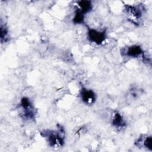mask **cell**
Here are the masks:
<instances>
[{
  "label": "cell",
  "mask_w": 152,
  "mask_h": 152,
  "mask_svg": "<svg viewBox=\"0 0 152 152\" xmlns=\"http://www.w3.org/2000/svg\"><path fill=\"white\" fill-rule=\"evenodd\" d=\"M48 144L53 148H58L62 147L64 143L65 132L64 128L61 126L57 130H45L41 132Z\"/></svg>",
  "instance_id": "cell-1"
},
{
  "label": "cell",
  "mask_w": 152,
  "mask_h": 152,
  "mask_svg": "<svg viewBox=\"0 0 152 152\" xmlns=\"http://www.w3.org/2000/svg\"><path fill=\"white\" fill-rule=\"evenodd\" d=\"M19 109L20 114L23 119L31 120L34 118L36 110L28 98L24 97L21 99Z\"/></svg>",
  "instance_id": "cell-2"
},
{
  "label": "cell",
  "mask_w": 152,
  "mask_h": 152,
  "mask_svg": "<svg viewBox=\"0 0 152 152\" xmlns=\"http://www.w3.org/2000/svg\"><path fill=\"white\" fill-rule=\"evenodd\" d=\"M124 11L127 19L132 23L138 25L140 18L142 16L141 10L138 7L126 5L125 6Z\"/></svg>",
  "instance_id": "cell-3"
},
{
  "label": "cell",
  "mask_w": 152,
  "mask_h": 152,
  "mask_svg": "<svg viewBox=\"0 0 152 152\" xmlns=\"http://www.w3.org/2000/svg\"><path fill=\"white\" fill-rule=\"evenodd\" d=\"M87 37L90 42L96 45H101L105 41L106 34L104 30L99 31L94 28H88Z\"/></svg>",
  "instance_id": "cell-4"
},
{
  "label": "cell",
  "mask_w": 152,
  "mask_h": 152,
  "mask_svg": "<svg viewBox=\"0 0 152 152\" xmlns=\"http://www.w3.org/2000/svg\"><path fill=\"white\" fill-rule=\"evenodd\" d=\"M80 96L82 102L87 105H93L96 100V95L92 90L82 87L80 91Z\"/></svg>",
  "instance_id": "cell-5"
},
{
  "label": "cell",
  "mask_w": 152,
  "mask_h": 152,
  "mask_svg": "<svg viewBox=\"0 0 152 152\" xmlns=\"http://www.w3.org/2000/svg\"><path fill=\"white\" fill-rule=\"evenodd\" d=\"M121 53L124 56L129 58H138L143 56L144 51L140 46L138 45H134L125 48L124 51H122Z\"/></svg>",
  "instance_id": "cell-6"
},
{
  "label": "cell",
  "mask_w": 152,
  "mask_h": 152,
  "mask_svg": "<svg viewBox=\"0 0 152 152\" xmlns=\"http://www.w3.org/2000/svg\"><path fill=\"white\" fill-rule=\"evenodd\" d=\"M112 124L114 127L119 129L123 128L125 126V120L123 116L118 111H115L113 113L112 118Z\"/></svg>",
  "instance_id": "cell-7"
},
{
  "label": "cell",
  "mask_w": 152,
  "mask_h": 152,
  "mask_svg": "<svg viewBox=\"0 0 152 152\" xmlns=\"http://www.w3.org/2000/svg\"><path fill=\"white\" fill-rule=\"evenodd\" d=\"M77 4L78 6V10L84 15L90 12L93 8L91 2L90 1H80L77 2Z\"/></svg>",
  "instance_id": "cell-8"
},
{
  "label": "cell",
  "mask_w": 152,
  "mask_h": 152,
  "mask_svg": "<svg viewBox=\"0 0 152 152\" xmlns=\"http://www.w3.org/2000/svg\"><path fill=\"white\" fill-rule=\"evenodd\" d=\"M142 142L144 147L149 150L150 151L152 150V137L151 136H148L145 138H140L138 140L137 144Z\"/></svg>",
  "instance_id": "cell-9"
},
{
  "label": "cell",
  "mask_w": 152,
  "mask_h": 152,
  "mask_svg": "<svg viewBox=\"0 0 152 152\" xmlns=\"http://www.w3.org/2000/svg\"><path fill=\"white\" fill-rule=\"evenodd\" d=\"M84 17L85 15L77 10L72 20L73 23L76 24H83L84 22Z\"/></svg>",
  "instance_id": "cell-10"
},
{
  "label": "cell",
  "mask_w": 152,
  "mask_h": 152,
  "mask_svg": "<svg viewBox=\"0 0 152 152\" xmlns=\"http://www.w3.org/2000/svg\"><path fill=\"white\" fill-rule=\"evenodd\" d=\"M0 38L2 43L6 42L8 38V30L5 25L1 26L0 29Z\"/></svg>",
  "instance_id": "cell-11"
}]
</instances>
